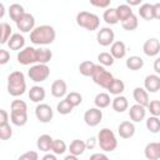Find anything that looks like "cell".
<instances>
[{
    "instance_id": "6da1fadb",
    "label": "cell",
    "mask_w": 160,
    "mask_h": 160,
    "mask_svg": "<svg viewBox=\"0 0 160 160\" xmlns=\"http://www.w3.org/2000/svg\"><path fill=\"white\" fill-rule=\"evenodd\" d=\"M56 38L55 29L50 25H40L36 26L30 32V40L35 45H49L52 44Z\"/></svg>"
},
{
    "instance_id": "7a4b0ae2",
    "label": "cell",
    "mask_w": 160,
    "mask_h": 160,
    "mask_svg": "<svg viewBox=\"0 0 160 160\" xmlns=\"http://www.w3.org/2000/svg\"><path fill=\"white\" fill-rule=\"evenodd\" d=\"M26 90V81H25V75L21 71H12L8 76V92L18 98L22 95Z\"/></svg>"
},
{
    "instance_id": "3957f363",
    "label": "cell",
    "mask_w": 160,
    "mask_h": 160,
    "mask_svg": "<svg viewBox=\"0 0 160 160\" xmlns=\"http://www.w3.org/2000/svg\"><path fill=\"white\" fill-rule=\"evenodd\" d=\"M98 144H99L100 149L104 150L105 152H111L116 149L118 140H116V136L112 132V130H110L109 128H104L98 134Z\"/></svg>"
},
{
    "instance_id": "277c9868",
    "label": "cell",
    "mask_w": 160,
    "mask_h": 160,
    "mask_svg": "<svg viewBox=\"0 0 160 160\" xmlns=\"http://www.w3.org/2000/svg\"><path fill=\"white\" fill-rule=\"evenodd\" d=\"M76 24L88 31H95L100 26V19L98 15L89 11H80L76 15Z\"/></svg>"
},
{
    "instance_id": "5b68a950",
    "label": "cell",
    "mask_w": 160,
    "mask_h": 160,
    "mask_svg": "<svg viewBox=\"0 0 160 160\" xmlns=\"http://www.w3.org/2000/svg\"><path fill=\"white\" fill-rule=\"evenodd\" d=\"M91 79H92V81H94L96 85H99L100 88L108 89V86H109L110 82L112 81L114 76H112V74H111L110 71H108L102 65H96V66H95V70H94V72H92V75H91Z\"/></svg>"
},
{
    "instance_id": "8992f818",
    "label": "cell",
    "mask_w": 160,
    "mask_h": 160,
    "mask_svg": "<svg viewBox=\"0 0 160 160\" xmlns=\"http://www.w3.org/2000/svg\"><path fill=\"white\" fill-rule=\"evenodd\" d=\"M18 62L21 65H35L39 64V52L38 49L32 46H25L22 50L18 52Z\"/></svg>"
},
{
    "instance_id": "52a82bcc",
    "label": "cell",
    "mask_w": 160,
    "mask_h": 160,
    "mask_svg": "<svg viewBox=\"0 0 160 160\" xmlns=\"http://www.w3.org/2000/svg\"><path fill=\"white\" fill-rule=\"evenodd\" d=\"M28 76L34 82H42L50 76V68L46 64H35L28 70Z\"/></svg>"
},
{
    "instance_id": "ba28073f",
    "label": "cell",
    "mask_w": 160,
    "mask_h": 160,
    "mask_svg": "<svg viewBox=\"0 0 160 160\" xmlns=\"http://www.w3.org/2000/svg\"><path fill=\"white\" fill-rule=\"evenodd\" d=\"M102 120V111L99 108H90L84 114V121L88 126H96Z\"/></svg>"
},
{
    "instance_id": "9c48e42d",
    "label": "cell",
    "mask_w": 160,
    "mask_h": 160,
    "mask_svg": "<svg viewBox=\"0 0 160 160\" xmlns=\"http://www.w3.org/2000/svg\"><path fill=\"white\" fill-rule=\"evenodd\" d=\"M35 116L40 122H49L54 118V111L48 104H38L35 108Z\"/></svg>"
},
{
    "instance_id": "30bf717a",
    "label": "cell",
    "mask_w": 160,
    "mask_h": 160,
    "mask_svg": "<svg viewBox=\"0 0 160 160\" xmlns=\"http://www.w3.org/2000/svg\"><path fill=\"white\" fill-rule=\"evenodd\" d=\"M114 39H115V34L114 30L110 28H101L96 34L98 44L101 46H111L114 44Z\"/></svg>"
},
{
    "instance_id": "8fae6325",
    "label": "cell",
    "mask_w": 160,
    "mask_h": 160,
    "mask_svg": "<svg viewBox=\"0 0 160 160\" xmlns=\"http://www.w3.org/2000/svg\"><path fill=\"white\" fill-rule=\"evenodd\" d=\"M15 24L21 32H31L35 29V18L31 14L25 12Z\"/></svg>"
},
{
    "instance_id": "7c38bea8",
    "label": "cell",
    "mask_w": 160,
    "mask_h": 160,
    "mask_svg": "<svg viewBox=\"0 0 160 160\" xmlns=\"http://www.w3.org/2000/svg\"><path fill=\"white\" fill-rule=\"evenodd\" d=\"M142 51L148 56H156L160 52V41L156 38L148 39L142 45Z\"/></svg>"
},
{
    "instance_id": "4fadbf2b",
    "label": "cell",
    "mask_w": 160,
    "mask_h": 160,
    "mask_svg": "<svg viewBox=\"0 0 160 160\" xmlns=\"http://www.w3.org/2000/svg\"><path fill=\"white\" fill-rule=\"evenodd\" d=\"M50 91H51V95L54 98H59V99L64 98L68 95V84L65 82V80L58 79L51 84Z\"/></svg>"
},
{
    "instance_id": "5bb4252c",
    "label": "cell",
    "mask_w": 160,
    "mask_h": 160,
    "mask_svg": "<svg viewBox=\"0 0 160 160\" xmlns=\"http://www.w3.org/2000/svg\"><path fill=\"white\" fill-rule=\"evenodd\" d=\"M144 89L148 92H158L160 90V76L156 74H150L144 80Z\"/></svg>"
},
{
    "instance_id": "9a60e30c",
    "label": "cell",
    "mask_w": 160,
    "mask_h": 160,
    "mask_svg": "<svg viewBox=\"0 0 160 160\" xmlns=\"http://www.w3.org/2000/svg\"><path fill=\"white\" fill-rule=\"evenodd\" d=\"M118 134L122 139H130L135 134V125L132 121H122L118 126Z\"/></svg>"
},
{
    "instance_id": "2e32d148",
    "label": "cell",
    "mask_w": 160,
    "mask_h": 160,
    "mask_svg": "<svg viewBox=\"0 0 160 160\" xmlns=\"http://www.w3.org/2000/svg\"><path fill=\"white\" fill-rule=\"evenodd\" d=\"M132 96H134V100L136 101V104L144 106V108H148L150 100H149V92L144 89V88H140V86H136L132 91Z\"/></svg>"
},
{
    "instance_id": "e0dca14e",
    "label": "cell",
    "mask_w": 160,
    "mask_h": 160,
    "mask_svg": "<svg viewBox=\"0 0 160 160\" xmlns=\"http://www.w3.org/2000/svg\"><path fill=\"white\" fill-rule=\"evenodd\" d=\"M145 115H146V110L144 106L139 105V104H135L132 106H130V110H129V116L130 119L134 121V122H140L145 119Z\"/></svg>"
},
{
    "instance_id": "ac0fdd59",
    "label": "cell",
    "mask_w": 160,
    "mask_h": 160,
    "mask_svg": "<svg viewBox=\"0 0 160 160\" xmlns=\"http://www.w3.org/2000/svg\"><path fill=\"white\" fill-rule=\"evenodd\" d=\"M8 46L10 50H22L25 48V38L20 32H15L8 41Z\"/></svg>"
},
{
    "instance_id": "d6986e66",
    "label": "cell",
    "mask_w": 160,
    "mask_h": 160,
    "mask_svg": "<svg viewBox=\"0 0 160 160\" xmlns=\"http://www.w3.org/2000/svg\"><path fill=\"white\" fill-rule=\"evenodd\" d=\"M46 96V92H45V89L40 85H34L32 88H30L29 90V99L32 101V102H39L41 104V101L45 99Z\"/></svg>"
},
{
    "instance_id": "ffe728a7",
    "label": "cell",
    "mask_w": 160,
    "mask_h": 160,
    "mask_svg": "<svg viewBox=\"0 0 160 160\" xmlns=\"http://www.w3.org/2000/svg\"><path fill=\"white\" fill-rule=\"evenodd\" d=\"M110 54L114 59H122L126 55V45L124 41H114V44L110 46Z\"/></svg>"
},
{
    "instance_id": "44dd1931",
    "label": "cell",
    "mask_w": 160,
    "mask_h": 160,
    "mask_svg": "<svg viewBox=\"0 0 160 160\" xmlns=\"http://www.w3.org/2000/svg\"><path fill=\"white\" fill-rule=\"evenodd\" d=\"M52 142H54V139H52L50 135L42 134V135H40V136L38 138V140H36V146H38V149H39L40 151L48 152V151L51 150Z\"/></svg>"
},
{
    "instance_id": "7402d4cb",
    "label": "cell",
    "mask_w": 160,
    "mask_h": 160,
    "mask_svg": "<svg viewBox=\"0 0 160 160\" xmlns=\"http://www.w3.org/2000/svg\"><path fill=\"white\" fill-rule=\"evenodd\" d=\"M144 155L148 160H159L160 159V149L158 142H149L144 149Z\"/></svg>"
},
{
    "instance_id": "603a6c76",
    "label": "cell",
    "mask_w": 160,
    "mask_h": 160,
    "mask_svg": "<svg viewBox=\"0 0 160 160\" xmlns=\"http://www.w3.org/2000/svg\"><path fill=\"white\" fill-rule=\"evenodd\" d=\"M111 106H112L114 111H116V112H124L129 108V101H128V99L125 96L119 95V96H115L112 99Z\"/></svg>"
},
{
    "instance_id": "cb8c5ba5",
    "label": "cell",
    "mask_w": 160,
    "mask_h": 160,
    "mask_svg": "<svg viewBox=\"0 0 160 160\" xmlns=\"http://www.w3.org/2000/svg\"><path fill=\"white\" fill-rule=\"evenodd\" d=\"M139 15L146 21H150L154 19V4L144 2L139 8Z\"/></svg>"
},
{
    "instance_id": "d4e9b609",
    "label": "cell",
    "mask_w": 160,
    "mask_h": 160,
    "mask_svg": "<svg viewBox=\"0 0 160 160\" xmlns=\"http://www.w3.org/2000/svg\"><path fill=\"white\" fill-rule=\"evenodd\" d=\"M106 90H108L110 94H112V95H115V96H119V95H121V94L124 92V90H125V84H124L122 80L114 78Z\"/></svg>"
},
{
    "instance_id": "484cf974",
    "label": "cell",
    "mask_w": 160,
    "mask_h": 160,
    "mask_svg": "<svg viewBox=\"0 0 160 160\" xmlns=\"http://www.w3.org/2000/svg\"><path fill=\"white\" fill-rule=\"evenodd\" d=\"M86 150V142L80 140V139H75L70 142L69 145V151L70 154L75 155V156H79L81 154H84V151Z\"/></svg>"
},
{
    "instance_id": "4316f807",
    "label": "cell",
    "mask_w": 160,
    "mask_h": 160,
    "mask_svg": "<svg viewBox=\"0 0 160 160\" xmlns=\"http://www.w3.org/2000/svg\"><path fill=\"white\" fill-rule=\"evenodd\" d=\"M116 14H118V18H119V21H120V22H124V21L128 20L131 15H134L131 6H129L128 4H120V5L116 8Z\"/></svg>"
},
{
    "instance_id": "83f0119b",
    "label": "cell",
    "mask_w": 160,
    "mask_h": 160,
    "mask_svg": "<svg viewBox=\"0 0 160 160\" xmlns=\"http://www.w3.org/2000/svg\"><path fill=\"white\" fill-rule=\"evenodd\" d=\"M111 99H110V95L108 92H99L95 99H94V104H95V108H99V109H105L108 108L110 104H111Z\"/></svg>"
},
{
    "instance_id": "f1b7e54d",
    "label": "cell",
    "mask_w": 160,
    "mask_h": 160,
    "mask_svg": "<svg viewBox=\"0 0 160 160\" xmlns=\"http://www.w3.org/2000/svg\"><path fill=\"white\" fill-rule=\"evenodd\" d=\"M125 65H126V68H128L129 70L136 71V70H140V69L144 66V60H142V58H140V56L132 55V56H130V58L126 59Z\"/></svg>"
},
{
    "instance_id": "f546056e",
    "label": "cell",
    "mask_w": 160,
    "mask_h": 160,
    "mask_svg": "<svg viewBox=\"0 0 160 160\" xmlns=\"http://www.w3.org/2000/svg\"><path fill=\"white\" fill-rule=\"evenodd\" d=\"M25 12H26V11L24 10L22 5L18 4V2L11 4L10 8H9V15H10V19H11L12 21H15V22H16V21H18Z\"/></svg>"
},
{
    "instance_id": "4dcf8cb0",
    "label": "cell",
    "mask_w": 160,
    "mask_h": 160,
    "mask_svg": "<svg viewBox=\"0 0 160 160\" xmlns=\"http://www.w3.org/2000/svg\"><path fill=\"white\" fill-rule=\"evenodd\" d=\"M102 19L106 24L109 25H115L119 22V18H118V14H116V8H109L104 11L102 14Z\"/></svg>"
},
{
    "instance_id": "1f68e13d",
    "label": "cell",
    "mask_w": 160,
    "mask_h": 160,
    "mask_svg": "<svg viewBox=\"0 0 160 160\" xmlns=\"http://www.w3.org/2000/svg\"><path fill=\"white\" fill-rule=\"evenodd\" d=\"M11 26L8 22H1L0 24V42L1 44H8L9 39L11 38Z\"/></svg>"
},
{
    "instance_id": "d6a6232c",
    "label": "cell",
    "mask_w": 160,
    "mask_h": 160,
    "mask_svg": "<svg viewBox=\"0 0 160 160\" xmlns=\"http://www.w3.org/2000/svg\"><path fill=\"white\" fill-rule=\"evenodd\" d=\"M95 66H96V64H94L92 61L85 60L79 65V71L82 76H91L95 70Z\"/></svg>"
},
{
    "instance_id": "836d02e7",
    "label": "cell",
    "mask_w": 160,
    "mask_h": 160,
    "mask_svg": "<svg viewBox=\"0 0 160 160\" xmlns=\"http://www.w3.org/2000/svg\"><path fill=\"white\" fill-rule=\"evenodd\" d=\"M15 114H28V105L24 100H12L11 101V111Z\"/></svg>"
},
{
    "instance_id": "e575fe53",
    "label": "cell",
    "mask_w": 160,
    "mask_h": 160,
    "mask_svg": "<svg viewBox=\"0 0 160 160\" xmlns=\"http://www.w3.org/2000/svg\"><path fill=\"white\" fill-rule=\"evenodd\" d=\"M145 125H146V129L152 134H156L160 131V119L158 116H149L146 119Z\"/></svg>"
},
{
    "instance_id": "d590c367",
    "label": "cell",
    "mask_w": 160,
    "mask_h": 160,
    "mask_svg": "<svg viewBox=\"0 0 160 160\" xmlns=\"http://www.w3.org/2000/svg\"><path fill=\"white\" fill-rule=\"evenodd\" d=\"M72 109H74V106H72L66 99L60 100V101L58 102V105H56V110H58V112L61 114V115H68V114H70V112L72 111Z\"/></svg>"
},
{
    "instance_id": "8d00e7d4",
    "label": "cell",
    "mask_w": 160,
    "mask_h": 160,
    "mask_svg": "<svg viewBox=\"0 0 160 160\" xmlns=\"http://www.w3.org/2000/svg\"><path fill=\"white\" fill-rule=\"evenodd\" d=\"M138 25H139V20H138V16H136L135 14L131 15V16H130L128 20H125L124 22H121L122 29H125V30H128V31H134V30H136Z\"/></svg>"
},
{
    "instance_id": "74e56055",
    "label": "cell",
    "mask_w": 160,
    "mask_h": 160,
    "mask_svg": "<svg viewBox=\"0 0 160 160\" xmlns=\"http://www.w3.org/2000/svg\"><path fill=\"white\" fill-rule=\"evenodd\" d=\"M38 52H39V64H46L51 60L52 58V52L50 49H46V48H40L38 49Z\"/></svg>"
},
{
    "instance_id": "f35d334b",
    "label": "cell",
    "mask_w": 160,
    "mask_h": 160,
    "mask_svg": "<svg viewBox=\"0 0 160 160\" xmlns=\"http://www.w3.org/2000/svg\"><path fill=\"white\" fill-rule=\"evenodd\" d=\"M10 120L16 126H24L28 122V114H15L10 112Z\"/></svg>"
},
{
    "instance_id": "ab89813d",
    "label": "cell",
    "mask_w": 160,
    "mask_h": 160,
    "mask_svg": "<svg viewBox=\"0 0 160 160\" xmlns=\"http://www.w3.org/2000/svg\"><path fill=\"white\" fill-rule=\"evenodd\" d=\"M98 61H99L100 65H102V66H111V65L114 64L115 59L112 58V55H111L110 52L104 51V52H100V54L98 55Z\"/></svg>"
},
{
    "instance_id": "60d3db41",
    "label": "cell",
    "mask_w": 160,
    "mask_h": 160,
    "mask_svg": "<svg viewBox=\"0 0 160 160\" xmlns=\"http://www.w3.org/2000/svg\"><path fill=\"white\" fill-rule=\"evenodd\" d=\"M51 151H52L55 155H61V154H64V152L66 151V144H65V141L61 140V139H54Z\"/></svg>"
},
{
    "instance_id": "b9f144b4",
    "label": "cell",
    "mask_w": 160,
    "mask_h": 160,
    "mask_svg": "<svg viewBox=\"0 0 160 160\" xmlns=\"http://www.w3.org/2000/svg\"><path fill=\"white\" fill-rule=\"evenodd\" d=\"M65 99L75 108V106H79L81 102H82V96H81V94L80 92H78V91H71V92H69L66 96H65Z\"/></svg>"
},
{
    "instance_id": "7bdbcfd3",
    "label": "cell",
    "mask_w": 160,
    "mask_h": 160,
    "mask_svg": "<svg viewBox=\"0 0 160 160\" xmlns=\"http://www.w3.org/2000/svg\"><path fill=\"white\" fill-rule=\"evenodd\" d=\"M151 116H160V100H151L148 105Z\"/></svg>"
},
{
    "instance_id": "ee69618b",
    "label": "cell",
    "mask_w": 160,
    "mask_h": 160,
    "mask_svg": "<svg viewBox=\"0 0 160 160\" xmlns=\"http://www.w3.org/2000/svg\"><path fill=\"white\" fill-rule=\"evenodd\" d=\"M11 136H12V129H11L10 124L0 126V139L1 140H9Z\"/></svg>"
},
{
    "instance_id": "f6af8a7d",
    "label": "cell",
    "mask_w": 160,
    "mask_h": 160,
    "mask_svg": "<svg viewBox=\"0 0 160 160\" xmlns=\"http://www.w3.org/2000/svg\"><path fill=\"white\" fill-rule=\"evenodd\" d=\"M18 160H39V155H38L36 151L30 150V151H26V152L21 154L18 158Z\"/></svg>"
},
{
    "instance_id": "bcb514c9",
    "label": "cell",
    "mask_w": 160,
    "mask_h": 160,
    "mask_svg": "<svg viewBox=\"0 0 160 160\" xmlns=\"http://www.w3.org/2000/svg\"><path fill=\"white\" fill-rule=\"evenodd\" d=\"M90 4L92 6H96V8H106V9H109L110 0H91Z\"/></svg>"
},
{
    "instance_id": "7dc6e473",
    "label": "cell",
    "mask_w": 160,
    "mask_h": 160,
    "mask_svg": "<svg viewBox=\"0 0 160 160\" xmlns=\"http://www.w3.org/2000/svg\"><path fill=\"white\" fill-rule=\"evenodd\" d=\"M10 60V54L5 49H0V65H5Z\"/></svg>"
},
{
    "instance_id": "c3c4849f",
    "label": "cell",
    "mask_w": 160,
    "mask_h": 160,
    "mask_svg": "<svg viewBox=\"0 0 160 160\" xmlns=\"http://www.w3.org/2000/svg\"><path fill=\"white\" fill-rule=\"evenodd\" d=\"M9 114L5 109H0V126L9 124Z\"/></svg>"
},
{
    "instance_id": "681fc988",
    "label": "cell",
    "mask_w": 160,
    "mask_h": 160,
    "mask_svg": "<svg viewBox=\"0 0 160 160\" xmlns=\"http://www.w3.org/2000/svg\"><path fill=\"white\" fill-rule=\"evenodd\" d=\"M89 160H110V159L105 154H102V152H95V154H92L90 156Z\"/></svg>"
},
{
    "instance_id": "f907efd6",
    "label": "cell",
    "mask_w": 160,
    "mask_h": 160,
    "mask_svg": "<svg viewBox=\"0 0 160 160\" xmlns=\"http://www.w3.org/2000/svg\"><path fill=\"white\" fill-rule=\"evenodd\" d=\"M154 19L160 20V2L154 4Z\"/></svg>"
},
{
    "instance_id": "816d5d0a",
    "label": "cell",
    "mask_w": 160,
    "mask_h": 160,
    "mask_svg": "<svg viewBox=\"0 0 160 160\" xmlns=\"http://www.w3.org/2000/svg\"><path fill=\"white\" fill-rule=\"evenodd\" d=\"M96 142H98V139H95V138L88 139V141H86V149H94L95 145H96Z\"/></svg>"
},
{
    "instance_id": "f5cc1de1",
    "label": "cell",
    "mask_w": 160,
    "mask_h": 160,
    "mask_svg": "<svg viewBox=\"0 0 160 160\" xmlns=\"http://www.w3.org/2000/svg\"><path fill=\"white\" fill-rule=\"evenodd\" d=\"M154 70H155L156 75H160V56L156 58V60L154 61Z\"/></svg>"
},
{
    "instance_id": "db71d44e",
    "label": "cell",
    "mask_w": 160,
    "mask_h": 160,
    "mask_svg": "<svg viewBox=\"0 0 160 160\" xmlns=\"http://www.w3.org/2000/svg\"><path fill=\"white\" fill-rule=\"evenodd\" d=\"M41 160H58V159H56L55 154H45V155L41 158Z\"/></svg>"
},
{
    "instance_id": "11a10c76",
    "label": "cell",
    "mask_w": 160,
    "mask_h": 160,
    "mask_svg": "<svg viewBox=\"0 0 160 160\" xmlns=\"http://www.w3.org/2000/svg\"><path fill=\"white\" fill-rule=\"evenodd\" d=\"M126 4L129 6H136V5H141V0H128Z\"/></svg>"
},
{
    "instance_id": "9f6ffc18",
    "label": "cell",
    "mask_w": 160,
    "mask_h": 160,
    "mask_svg": "<svg viewBox=\"0 0 160 160\" xmlns=\"http://www.w3.org/2000/svg\"><path fill=\"white\" fill-rule=\"evenodd\" d=\"M64 160H79V158L75 156V155H72V154H69V155H66L64 158Z\"/></svg>"
},
{
    "instance_id": "6f0895ef",
    "label": "cell",
    "mask_w": 160,
    "mask_h": 160,
    "mask_svg": "<svg viewBox=\"0 0 160 160\" xmlns=\"http://www.w3.org/2000/svg\"><path fill=\"white\" fill-rule=\"evenodd\" d=\"M4 14H5V6L2 2H0V18L2 19L4 18Z\"/></svg>"
},
{
    "instance_id": "680465c9",
    "label": "cell",
    "mask_w": 160,
    "mask_h": 160,
    "mask_svg": "<svg viewBox=\"0 0 160 160\" xmlns=\"http://www.w3.org/2000/svg\"><path fill=\"white\" fill-rule=\"evenodd\" d=\"M158 144H159V149H160V141H159V142H158Z\"/></svg>"
}]
</instances>
